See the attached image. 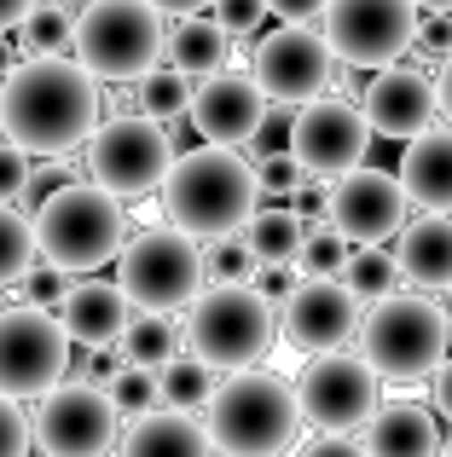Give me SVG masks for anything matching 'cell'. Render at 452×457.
<instances>
[{"label": "cell", "instance_id": "cell-1", "mask_svg": "<svg viewBox=\"0 0 452 457\" xmlns=\"http://www.w3.org/2000/svg\"><path fill=\"white\" fill-rule=\"evenodd\" d=\"M99 128V76L81 58L29 53L0 81V134L29 156H70Z\"/></svg>", "mask_w": 452, "mask_h": 457}, {"label": "cell", "instance_id": "cell-2", "mask_svg": "<svg viewBox=\"0 0 452 457\" xmlns=\"http://www.w3.org/2000/svg\"><path fill=\"white\" fill-rule=\"evenodd\" d=\"M261 203V174L249 168V156H238V145H215L174 156L169 179H163V209L174 226H186L192 237H215L238 232Z\"/></svg>", "mask_w": 452, "mask_h": 457}, {"label": "cell", "instance_id": "cell-3", "mask_svg": "<svg viewBox=\"0 0 452 457\" xmlns=\"http://www.w3.org/2000/svg\"><path fill=\"white\" fill-rule=\"evenodd\" d=\"M209 417V446L221 452H238V457H267V452H284L296 446V435H302V400H296V388L284 377H272V370H226V382L215 388V400L204 405Z\"/></svg>", "mask_w": 452, "mask_h": 457}, {"label": "cell", "instance_id": "cell-4", "mask_svg": "<svg viewBox=\"0 0 452 457\" xmlns=\"http://www.w3.org/2000/svg\"><path fill=\"white\" fill-rule=\"evenodd\" d=\"M35 244L41 261H58L64 272H99L128 244L122 197L99 179H70L35 209Z\"/></svg>", "mask_w": 452, "mask_h": 457}, {"label": "cell", "instance_id": "cell-5", "mask_svg": "<svg viewBox=\"0 0 452 457\" xmlns=\"http://www.w3.org/2000/svg\"><path fill=\"white\" fill-rule=\"evenodd\" d=\"M272 342H279V307L249 278H221L197 290L192 319H186V347L197 359H209L215 370H244L261 365Z\"/></svg>", "mask_w": 452, "mask_h": 457}, {"label": "cell", "instance_id": "cell-6", "mask_svg": "<svg viewBox=\"0 0 452 457\" xmlns=\"http://www.w3.org/2000/svg\"><path fill=\"white\" fill-rule=\"evenodd\" d=\"M447 347H452V319L430 295L395 290V295H383V302H372L365 319H360V353H365V365L389 382L430 377L447 359Z\"/></svg>", "mask_w": 452, "mask_h": 457}, {"label": "cell", "instance_id": "cell-7", "mask_svg": "<svg viewBox=\"0 0 452 457\" xmlns=\"http://www.w3.org/2000/svg\"><path fill=\"white\" fill-rule=\"evenodd\" d=\"M116 267H122V290L134 307H151V312H180L197 302V290H204L209 267H204V244H197L186 226H146V232H134L122 244V255H116Z\"/></svg>", "mask_w": 452, "mask_h": 457}, {"label": "cell", "instance_id": "cell-8", "mask_svg": "<svg viewBox=\"0 0 452 457\" xmlns=\"http://www.w3.org/2000/svg\"><path fill=\"white\" fill-rule=\"evenodd\" d=\"M163 12L151 0H88L76 12V58L99 81H139L163 58Z\"/></svg>", "mask_w": 452, "mask_h": 457}, {"label": "cell", "instance_id": "cell-9", "mask_svg": "<svg viewBox=\"0 0 452 457\" xmlns=\"http://www.w3.org/2000/svg\"><path fill=\"white\" fill-rule=\"evenodd\" d=\"M70 370V336L58 324V307L18 302L0 307V394L41 400Z\"/></svg>", "mask_w": 452, "mask_h": 457}, {"label": "cell", "instance_id": "cell-10", "mask_svg": "<svg viewBox=\"0 0 452 457\" xmlns=\"http://www.w3.org/2000/svg\"><path fill=\"white\" fill-rule=\"evenodd\" d=\"M319 29H325L337 64L348 70H383L395 58L412 53V35H418V0H325L319 12Z\"/></svg>", "mask_w": 452, "mask_h": 457}, {"label": "cell", "instance_id": "cell-11", "mask_svg": "<svg viewBox=\"0 0 452 457\" xmlns=\"http://www.w3.org/2000/svg\"><path fill=\"white\" fill-rule=\"evenodd\" d=\"M174 168V139L163 134L157 116H111L88 134V174L99 186H111L116 197H146L163 191Z\"/></svg>", "mask_w": 452, "mask_h": 457}, {"label": "cell", "instance_id": "cell-12", "mask_svg": "<svg viewBox=\"0 0 452 457\" xmlns=\"http://www.w3.org/2000/svg\"><path fill=\"white\" fill-rule=\"evenodd\" d=\"M249 76L261 81L267 104L296 111V104L319 99V93L331 87V76H337V53H331L325 29H314V23H284V29H272L267 41H255V64H249Z\"/></svg>", "mask_w": 452, "mask_h": 457}, {"label": "cell", "instance_id": "cell-13", "mask_svg": "<svg viewBox=\"0 0 452 457\" xmlns=\"http://www.w3.org/2000/svg\"><path fill=\"white\" fill-rule=\"evenodd\" d=\"M116 423H122V411H116L105 382H53L29 417L35 446H46L58 457H93V452L116 446Z\"/></svg>", "mask_w": 452, "mask_h": 457}, {"label": "cell", "instance_id": "cell-14", "mask_svg": "<svg viewBox=\"0 0 452 457\" xmlns=\"http://www.w3.org/2000/svg\"><path fill=\"white\" fill-rule=\"evenodd\" d=\"M296 400L319 435H360L377 411V370L365 365V353H314V365L296 377Z\"/></svg>", "mask_w": 452, "mask_h": 457}, {"label": "cell", "instance_id": "cell-15", "mask_svg": "<svg viewBox=\"0 0 452 457\" xmlns=\"http://www.w3.org/2000/svg\"><path fill=\"white\" fill-rule=\"evenodd\" d=\"M372 139L377 134H372V122H365V111L348 104V99L319 93V99H307V104L290 111V151H296V162L319 179H337V174H348V168H360Z\"/></svg>", "mask_w": 452, "mask_h": 457}, {"label": "cell", "instance_id": "cell-16", "mask_svg": "<svg viewBox=\"0 0 452 457\" xmlns=\"http://www.w3.org/2000/svg\"><path fill=\"white\" fill-rule=\"evenodd\" d=\"M360 312H365V302L342 278H302L279 302V336L307 359L337 353L342 342L360 336Z\"/></svg>", "mask_w": 452, "mask_h": 457}, {"label": "cell", "instance_id": "cell-17", "mask_svg": "<svg viewBox=\"0 0 452 457\" xmlns=\"http://www.w3.org/2000/svg\"><path fill=\"white\" fill-rule=\"evenodd\" d=\"M325 214L354 237V244H383V237H395L400 226H406V214H412L406 179L389 174V168L360 162V168H348V174H337V191H331Z\"/></svg>", "mask_w": 452, "mask_h": 457}, {"label": "cell", "instance_id": "cell-18", "mask_svg": "<svg viewBox=\"0 0 452 457\" xmlns=\"http://www.w3.org/2000/svg\"><path fill=\"white\" fill-rule=\"evenodd\" d=\"M192 128L215 145H249L267 116V93H261L255 76H238V70H215L204 76V87H192V104H186Z\"/></svg>", "mask_w": 452, "mask_h": 457}, {"label": "cell", "instance_id": "cell-19", "mask_svg": "<svg viewBox=\"0 0 452 457\" xmlns=\"http://www.w3.org/2000/svg\"><path fill=\"white\" fill-rule=\"evenodd\" d=\"M365 122H372V134H383V139H412V134H423V128L435 122V81L423 76V70H412V64H383L372 81H365Z\"/></svg>", "mask_w": 452, "mask_h": 457}, {"label": "cell", "instance_id": "cell-20", "mask_svg": "<svg viewBox=\"0 0 452 457\" xmlns=\"http://www.w3.org/2000/svg\"><path fill=\"white\" fill-rule=\"evenodd\" d=\"M134 319V302H128L122 284H70V295L58 302V324H64L70 347H88V353H105V347H122V330Z\"/></svg>", "mask_w": 452, "mask_h": 457}, {"label": "cell", "instance_id": "cell-21", "mask_svg": "<svg viewBox=\"0 0 452 457\" xmlns=\"http://www.w3.org/2000/svg\"><path fill=\"white\" fill-rule=\"evenodd\" d=\"M354 440H360V452L377 457H430L441 446V428H435V411H423L418 400H377V411L365 417Z\"/></svg>", "mask_w": 452, "mask_h": 457}, {"label": "cell", "instance_id": "cell-22", "mask_svg": "<svg viewBox=\"0 0 452 457\" xmlns=\"http://www.w3.org/2000/svg\"><path fill=\"white\" fill-rule=\"evenodd\" d=\"M400 179H406V197L418 209L452 214V122L447 128H423V134L406 139L400 151Z\"/></svg>", "mask_w": 452, "mask_h": 457}, {"label": "cell", "instance_id": "cell-23", "mask_svg": "<svg viewBox=\"0 0 452 457\" xmlns=\"http://www.w3.org/2000/svg\"><path fill=\"white\" fill-rule=\"evenodd\" d=\"M400 249H395V261H400V278H412L418 290H452V214H435V209H423L412 226H400Z\"/></svg>", "mask_w": 452, "mask_h": 457}, {"label": "cell", "instance_id": "cell-24", "mask_svg": "<svg viewBox=\"0 0 452 457\" xmlns=\"http://www.w3.org/2000/svg\"><path fill=\"white\" fill-rule=\"evenodd\" d=\"M163 53H169V64L186 70V76H215V70H226V53H232V29H226L221 18L192 12V18H174Z\"/></svg>", "mask_w": 452, "mask_h": 457}, {"label": "cell", "instance_id": "cell-25", "mask_svg": "<svg viewBox=\"0 0 452 457\" xmlns=\"http://www.w3.org/2000/svg\"><path fill=\"white\" fill-rule=\"evenodd\" d=\"M128 452H209V428L197 423V411H180V405H151L128 423L122 435Z\"/></svg>", "mask_w": 452, "mask_h": 457}, {"label": "cell", "instance_id": "cell-26", "mask_svg": "<svg viewBox=\"0 0 452 457\" xmlns=\"http://www.w3.org/2000/svg\"><path fill=\"white\" fill-rule=\"evenodd\" d=\"M302 232H307V220L290 209V203H279V197H272L267 209L255 203V214L244 220V244H249V255H255L261 267H267V261H296Z\"/></svg>", "mask_w": 452, "mask_h": 457}, {"label": "cell", "instance_id": "cell-27", "mask_svg": "<svg viewBox=\"0 0 452 457\" xmlns=\"http://www.w3.org/2000/svg\"><path fill=\"white\" fill-rule=\"evenodd\" d=\"M157 382H163V405H180V411H204L209 400H215V388H221V377H215V365L209 359H197V353H174L169 365H157Z\"/></svg>", "mask_w": 452, "mask_h": 457}, {"label": "cell", "instance_id": "cell-28", "mask_svg": "<svg viewBox=\"0 0 452 457\" xmlns=\"http://www.w3.org/2000/svg\"><path fill=\"white\" fill-rule=\"evenodd\" d=\"M23 53H76V6L64 0H35L18 23Z\"/></svg>", "mask_w": 452, "mask_h": 457}, {"label": "cell", "instance_id": "cell-29", "mask_svg": "<svg viewBox=\"0 0 452 457\" xmlns=\"http://www.w3.org/2000/svg\"><path fill=\"white\" fill-rule=\"evenodd\" d=\"M348 255H354V237L325 214V220H307L302 249H296V267H302V278H342Z\"/></svg>", "mask_w": 452, "mask_h": 457}, {"label": "cell", "instance_id": "cell-30", "mask_svg": "<svg viewBox=\"0 0 452 457\" xmlns=\"http://www.w3.org/2000/svg\"><path fill=\"white\" fill-rule=\"evenodd\" d=\"M174 353H180V324L169 312L139 307V319H128V330H122V359H134V365H169Z\"/></svg>", "mask_w": 452, "mask_h": 457}, {"label": "cell", "instance_id": "cell-31", "mask_svg": "<svg viewBox=\"0 0 452 457\" xmlns=\"http://www.w3.org/2000/svg\"><path fill=\"white\" fill-rule=\"evenodd\" d=\"M342 284H348V290L372 307V302H383V295L400 290V261L389 255L383 244H360L348 255V267H342Z\"/></svg>", "mask_w": 452, "mask_h": 457}, {"label": "cell", "instance_id": "cell-32", "mask_svg": "<svg viewBox=\"0 0 452 457\" xmlns=\"http://www.w3.org/2000/svg\"><path fill=\"white\" fill-rule=\"evenodd\" d=\"M41 244H35V214L18 203H0V284H18L35 267Z\"/></svg>", "mask_w": 452, "mask_h": 457}, {"label": "cell", "instance_id": "cell-33", "mask_svg": "<svg viewBox=\"0 0 452 457\" xmlns=\"http://www.w3.org/2000/svg\"><path fill=\"white\" fill-rule=\"evenodd\" d=\"M139 111L157 116V122H174V116H186V104H192V87H186V70L174 64H151L146 76H139Z\"/></svg>", "mask_w": 452, "mask_h": 457}, {"label": "cell", "instance_id": "cell-34", "mask_svg": "<svg viewBox=\"0 0 452 457\" xmlns=\"http://www.w3.org/2000/svg\"><path fill=\"white\" fill-rule=\"evenodd\" d=\"M111 400H116V411L122 417H139V411H151V405H163V382H157V365H134V359H122V365L111 370Z\"/></svg>", "mask_w": 452, "mask_h": 457}, {"label": "cell", "instance_id": "cell-35", "mask_svg": "<svg viewBox=\"0 0 452 457\" xmlns=\"http://www.w3.org/2000/svg\"><path fill=\"white\" fill-rule=\"evenodd\" d=\"M204 267L215 272V278H249V272L261 267L255 255H249V244H244V226L238 232H215V237H204Z\"/></svg>", "mask_w": 452, "mask_h": 457}, {"label": "cell", "instance_id": "cell-36", "mask_svg": "<svg viewBox=\"0 0 452 457\" xmlns=\"http://www.w3.org/2000/svg\"><path fill=\"white\" fill-rule=\"evenodd\" d=\"M255 174H261V191H267V197L290 203V191L307 179V168L296 162V151H267V156H261V168H255Z\"/></svg>", "mask_w": 452, "mask_h": 457}, {"label": "cell", "instance_id": "cell-37", "mask_svg": "<svg viewBox=\"0 0 452 457\" xmlns=\"http://www.w3.org/2000/svg\"><path fill=\"white\" fill-rule=\"evenodd\" d=\"M70 284H76V272H64L58 261L23 272V295H29V302H41V307H58V302L70 295Z\"/></svg>", "mask_w": 452, "mask_h": 457}, {"label": "cell", "instance_id": "cell-38", "mask_svg": "<svg viewBox=\"0 0 452 457\" xmlns=\"http://www.w3.org/2000/svg\"><path fill=\"white\" fill-rule=\"evenodd\" d=\"M29 446H35L29 417L18 411V400H12V394H0V457H18V452H29Z\"/></svg>", "mask_w": 452, "mask_h": 457}, {"label": "cell", "instance_id": "cell-39", "mask_svg": "<svg viewBox=\"0 0 452 457\" xmlns=\"http://www.w3.org/2000/svg\"><path fill=\"white\" fill-rule=\"evenodd\" d=\"M412 46L430 58H447L452 53V12H418V35H412Z\"/></svg>", "mask_w": 452, "mask_h": 457}, {"label": "cell", "instance_id": "cell-40", "mask_svg": "<svg viewBox=\"0 0 452 457\" xmlns=\"http://www.w3.org/2000/svg\"><path fill=\"white\" fill-rule=\"evenodd\" d=\"M23 179H29V151L18 145V139L0 134V203H12L23 191Z\"/></svg>", "mask_w": 452, "mask_h": 457}, {"label": "cell", "instance_id": "cell-41", "mask_svg": "<svg viewBox=\"0 0 452 457\" xmlns=\"http://www.w3.org/2000/svg\"><path fill=\"white\" fill-rule=\"evenodd\" d=\"M267 0H215V18L226 23L232 35H255L261 23H267Z\"/></svg>", "mask_w": 452, "mask_h": 457}, {"label": "cell", "instance_id": "cell-42", "mask_svg": "<svg viewBox=\"0 0 452 457\" xmlns=\"http://www.w3.org/2000/svg\"><path fill=\"white\" fill-rule=\"evenodd\" d=\"M296 284H302V267H296V261H267V267H261V272H255V290H261V295H267V302H272V307H279V302H284V295H290V290H296Z\"/></svg>", "mask_w": 452, "mask_h": 457}, {"label": "cell", "instance_id": "cell-43", "mask_svg": "<svg viewBox=\"0 0 452 457\" xmlns=\"http://www.w3.org/2000/svg\"><path fill=\"white\" fill-rule=\"evenodd\" d=\"M325 203H331V197H325V191H319V174H307L302 186L290 191V209L302 214V220H319V214H325Z\"/></svg>", "mask_w": 452, "mask_h": 457}, {"label": "cell", "instance_id": "cell-44", "mask_svg": "<svg viewBox=\"0 0 452 457\" xmlns=\"http://www.w3.org/2000/svg\"><path fill=\"white\" fill-rule=\"evenodd\" d=\"M272 12H279L284 23H319V12H325V0H267Z\"/></svg>", "mask_w": 452, "mask_h": 457}, {"label": "cell", "instance_id": "cell-45", "mask_svg": "<svg viewBox=\"0 0 452 457\" xmlns=\"http://www.w3.org/2000/svg\"><path fill=\"white\" fill-rule=\"evenodd\" d=\"M430 377H435V382H430V394H435V411H441L447 423H452V353H447L441 365L430 370Z\"/></svg>", "mask_w": 452, "mask_h": 457}, {"label": "cell", "instance_id": "cell-46", "mask_svg": "<svg viewBox=\"0 0 452 457\" xmlns=\"http://www.w3.org/2000/svg\"><path fill=\"white\" fill-rule=\"evenodd\" d=\"M151 6H157L163 18H192V12H209L215 0H151Z\"/></svg>", "mask_w": 452, "mask_h": 457}, {"label": "cell", "instance_id": "cell-47", "mask_svg": "<svg viewBox=\"0 0 452 457\" xmlns=\"http://www.w3.org/2000/svg\"><path fill=\"white\" fill-rule=\"evenodd\" d=\"M435 104H441V116L452 122V53L441 58V76H435Z\"/></svg>", "mask_w": 452, "mask_h": 457}, {"label": "cell", "instance_id": "cell-48", "mask_svg": "<svg viewBox=\"0 0 452 457\" xmlns=\"http://www.w3.org/2000/svg\"><path fill=\"white\" fill-rule=\"evenodd\" d=\"M29 6H35V0H0V35H6V29H18Z\"/></svg>", "mask_w": 452, "mask_h": 457}, {"label": "cell", "instance_id": "cell-49", "mask_svg": "<svg viewBox=\"0 0 452 457\" xmlns=\"http://www.w3.org/2000/svg\"><path fill=\"white\" fill-rule=\"evenodd\" d=\"M418 12H452V0H418Z\"/></svg>", "mask_w": 452, "mask_h": 457}, {"label": "cell", "instance_id": "cell-50", "mask_svg": "<svg viewBox=\"0 0 452 457\" xmlns=\"http://www.w3.org/2000/svg\"><path fill=\"white\" fill-rule=\"evenodd\" d=\"M6 70H12V46L0 41V81H6Z\"/></svg>", "mask_w": 452, "mask_h": 457}, {"label": "cell", "instance_id": "cell-51", "mask_svg": "<svg viewBox=\"0 0 452 457\" xmlns=\"http://www.w3.org/2000/svg\"><path fill=\"white\" fill-rule=\"evenodd\" d=\"M447 319H452V290H447Z\"/></svg>", "mask_w": 452, "mask_h": 457}, {"label": "cell", "instance_id": "cell-52", "mask_svg": "<svg viewBox=\"0 0 452 457\" xmlns=\"http://www.w3.org/2000/svg\"><path fill=\"white\" fill-rule=\"evenodd\" d=\"M64 6H76V0H64Z\"/></svg>", "mask_w": 452, "mask_h": 457}]
</instances>
